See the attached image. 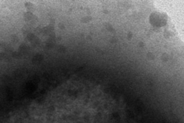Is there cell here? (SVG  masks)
<instances>
[{
    "label": "cell",
    "instance_id": "obj_1",
    "mask_svg": "<svg viewBox=\"0 0 184 123\" xmlns=\"http://www.w3.org/2000/svg\"><path fill=\"white\" fill-rule=\"evenodd\" d=\"M167 21L166 17L163 14H160L158 13H154L150 16V21L154 26L161 27L165 24Z\"/></svg>",
    "mask_w": 184,
    "mask_h": 123
}]
</instances>
